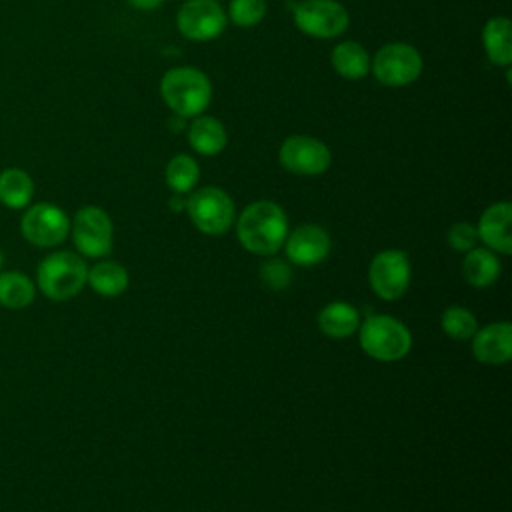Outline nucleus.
I'll return each mask as SVG.
<instances>
[{"mask_svg": "<svg viewBox=\"0 0 512 512\" xmlns=\"http://www.w3.org/2000/svg\"><path fill=\"white\" fill-rule=\"evenodd\" d=\"M236 234L248 252L270 256L284 246L288 236V220L276 202L256 200L242 210L236 224Z\"/></svg>", "mask_w": 512, "mask_h": 512, "instance_id": "f257e3e1", "label": "nucleus"}, {"mask_svg": "<svg viewBox=\"0 0 512 512\" xmlns=\"http://www.w3.org/2000/svg\"><path fill=\"white\" fill-rule=\"evenodd\" d=\"M160 96L174 116L194 118L204 114L212 100L210 78L192 66L170 68L160 80Z\"/></svg>", "mask_w": 512, "mask_h": 512, "instance_id": "f03ea898", "label": "nucleus"}, {"mask_svg": "<svg viewBox=\"0 0 512 512\" xmlns=\"http://www.w3.org/2000/svg\"><path fill=\"white\" fill-rule=\"evenodd\" d=\"M88 266L70 250H56L42 258L36 270V284L40 292L54 302L74 298L86 284Z\"/></svg>", "mask_w": 512, "mask_h": 512, "instance_id": "7ed1b4c3", "label": "nucleus"}, {"mask_svg": "<svg viewBox=\"0 0 512 512\" xmlns=\"http://www.w3.org/2000/svg\"><path fill=\"white\" fill-rule=\"evenodd\" d=\"M360 328L362 350L380 362H394L410 352L412 336L408 328L386 314L368 316Z\"/></svg>", "mask_w": 512, "mask_h": 512, "instance_id": "20e7f679", "label": "nucleus"}, {"mask_svg": "<svg viewBox=\"0 0 512 512\" xmlns=\"http://www.w3.org/2000/svg\"><path fill=\"white\" fill-rule=\"evenodd\" d=\"M424 68L422 54L408 42L384 44L374 58H370V72L374 78L390 88L414 84Z\"/></svg>", "mask_w": 512, "mask_h": 512, "instance_id": "39448f33", "label": "nucleus"}, {"mask_svg": "<svg viewBox=\"0 0 512 512\" xmlns=\"http://www.w3.org/2000/svg\"><path fill=\"white\" fill-rule=\"evenodd\" d=\"M192 220V224L210 236L224 234L236 216L234 202L228 192L218 186H204L190 194L184 208Z\"/></svg>", "mask_w": 512, "mask_h": 512, "instance_id": "423d86ee", "label": "nucleus"}, {"mask_svg": "<svg viewBox=\"0 0 512 512\" xmlns=\"http://www.w3.org/2000/svg\"><path fill=\"white\" fill-rule=\"evenodd\" d=\"M296 28L312 38L330 40L348 30V10L338 0H300L294 6Z\"/></svg>", "mask_w": 512, "mask_h": 512, "instance_id": "0eeeda50", "label": "nucleus"}, {"mask_svg": "<svg viewBox=\"0 0 512 512\" xmlns=\"http://www.w3.org/2000/svg\"><path fill=\"white\" fill-rule=\"evenodd\" d=\"M20 232L32 246L52 248L66 240L70 232V218L60 206L38 202L20 218Z\"/></svg>", "mask_w": 512, "mask_h": 512, "instance_id": "6e6552de", "label": "nucleus"}, {"mask_svg": "<svg viewBox=\"0 0 512 512\" xmlns=\"http://www.w3.org/2000/svg\"><path fill=\"white\" fill-rule=\"evenodd\" d=\"M278 160L284 170L296 176H320L330 168L332 152L320 138L294 134L282 142Z\"/></svg>", "mask_w": 512, "mask_h": 512, "instance_id": "1a4fd4ad", "label": "nucleus"}, {"mask_svg": "<svg viewBox=\"0 0 512 512\" xmlns=\"http://www.w3.org/2000/svg\"><path fill=\"white\" fill-rule=\"evenodd\" d=\"M226 24L228 16L216 0H186L176 14L178 32L192 42L218 38Z\"/></svg>", "mask_w": 512, "mask_h": 512, "instance_id": "9d476101", "label": "nucleus"}, {"mask_svg": "<svg viewBox=\"0 0 512 512\" xmlns=\"http://www.w3.org/2000/svg\"><path fill=\"white\" fill-rule=\"evenodd\" d=\"M72 240L80 254L88 258L106 256L112 248V220L98 206H84L70 222Z\"/></svg>", "mask_w": 512, "mask_h": 512, "instance_id": "9b49d317", "label": "nucleus"}, {"mask_svg": "<svg viewBox=\"0 0 512 512\" xmlns=\"http://www.w3.org/2000/svg\"><path fill=\"white\" fill-rule=\"evenodd\" d=\"M410 260L402 250L378 252L368 268V280L372 290L382 300H398L410 284Z\"/></svg>", "mask_w": 512, "mask_h": 512, "instance_id": "f8f14e48", "label": "nucleus"}, {"mask_svg": "<svg viewBox=\"0 0 512 512\" xmlns=\"http://www.w3.org/2000/svg\"><path fill=\"white\" fill-rule=\"evenodd\" d=\"M286 256L292 264L314 266L330 252V236L322 226L302 224L284 240Z\"/></svg>", "mask_w": 512, "mask_h": 512, "instance_id": "ddd939ff", "label": "nucleus"}, {"mask_svg": "<svg viewBox=\"0 0 512 512\" xmlns=\"http://www.w3.org/2000/svg\"><path fill=\"white\" fill-rule=\"evenodd\" d=\"M512 204L496 202L490 204L478 222V238L492 250L500 254L512 252Z\"/></svg>", "mask_w": 512, "mask_h": 512, "instance_id": "4468645a", "label": "nucleus"}, {"mask_svg": "<svg viewBox=\"0 0 512 512\" xmlns=\"http://www.w3.org/2000/svg\"><path fill=\"white\" fill-rule=\"evenodd\" d=\"M474 358L482 364H506L512 356V326L510 322L488 324L472 336Z\"/></svg>", "mask_w": 512, "mask_h": 512, "instance_id": "2eb2a0df", "label": "nucleus"}, {"mask_svg": "<svg viewBox=\"0 0 512 512\" xmlns=\"http://www.w3.org/2000/svg\"><path fill=\"white\" fill-rule=\"evenodd\" d=\"M188 144L202 156H216L226 148L228 134L224 124L214 116H194L186 130Z\"/></svg>", "mask_w": 512, "mask_h": 512, "instance_id": "dca6fc26", "label": "nucleus"}, {"mask_svg": "<svg viewBox=\"0 0 512 512\" xmlns=\"http://www.w3.org/2000/svg\"><path fill=\"white\" fill-rule=\"evenodd\" d=\"M482 46L488 60L508 68L512 62V22L506 16H492L482 28Z\"/></svg>", "mask_w": 512, "mask_h": 512, "instance_id": "f3484780", "label": "nucleus"}, {"mask_svg": "<svg viewBox=\"0 0 512 512\" xmlns=\"http://www.w3.org/2000/svg\"><path fill=\"white\" fill-rule=\"evenodd\" d=\"M330 64L344 80H362L370 72V54L360 42L346 40L332 48Z\"/></svg>", "mask_w": 512, "mask_h": 512, "instance_id": "a211bd4d", "label": "nucleus"}, {"mask_svg": "<svg viewBox=\"0 0 512 512\" xmlns=\"http://www.w3.org/2000/svg\"><path fill=\"white\" fill-rule=\"evenodd\" d=\"M462 274L476 288L492 286L500 276V260L490 248H472L462 262Z\"/></svg>", "mask_w": 512, "mask_h": 512, "instance_id": "6ab92c4d", "label": "nucleus"}, {"mask_svg": "<svg viewBox=\"0 0 512 512\" xmlns=\"http://www.w3.org/2000/svg\"><path fill=\"white\" fill-rule=\"evenodd\" d=\"M318 326L330 338H348L360 326L358 310L348 302H330L320 310Z\"/></svg>", "mask_w": 512, "mask_h": 512, "instance_id": "aec40b11", "label": "nucleus"}, {"mask_svg": "<svg viewBox=\"0 0 512 512\" xmlns=\"http://www.w3.org/2000/svg\"><path fill=\"white\" fill-rule=\"evenodd\" d=\"M34 196V182L22 168H6L0 172V204L10 210H22Z\"/></svg>", "mask_w": 512, "mask_h": 512, "instance_id": "412c9836", "label": "nucleus"}, {"mask_svg": "<svg viewBox=\"0 0 512 512\" xmlns=\"http://www.w3.org/2000/svg\"><path fill=\"white\" fill-rule=\"evenodd\" d=\"M86 282L100 296L114 298V296H120L128 288V272L122 264L112 262V260H104V262L94 264L88 270Z\"/></svg>", "mask_w": 512, "mask_h": 512, "instance_id": "4be33fe9", "label": "nucleus"}, {"mask_svg": "<svg viewBox=\"0 0 512 512\" xmlns=\"http://www.w3.org/2000/svg\"><path fill=\"white\" fill-rule=\"evenodd\" d=\"M36 296L34 282L16 270L0 274V304L12 310L26 308Z\"/></svg>", "mask_w": 512, "mask_h": 512, "instance_id": "5701e85b", "label": "nucleus"}, {"mask_svg": "<svg viewBox=\"0 0 512 512\" xmlns=\"http://www.w3.org/2000/svg\"><path fill=\"white\" fill-rule=\"evenodd\" d=\"M166 184L174 194L190 192L200 178L198 162L190 154H176L166 164Z\"/></svg>", "mask_w": 512, "mask_h": 512, "instance_id": "b1692460", "label": "nucleus"}, {"mask_svg": "<svg viewBox=\"0 0 512 512\" xmlns=\"http://www.w3.org/2000/svg\"><path fill=\"white\" fill-rule=\"evenodd\" d=\"M442 330L454 340H468L476 334L478 322L468 308L452 306L442 314Z\"/></svg>", "mask_w": 512, "mask_h": 512, "instance_id": "393cba45", "label": "nucleus"}, {"mask_svg": "<svg viewBox=\"0 0 512 512\" xmlns=\"http://www.w3.org/2000/svg\"><path fill=\"white\" fill-rule=\"evenodd\" d=\"M266 0H230L226 16L240 28H250L266 16Z\"/></svg>", "mask_w": 512, "mask_h": 512, "instance_id": "a878e982", "label": "nucleus"}, {"mask_svg": "<svg viewBox=\"0 0 512 512\" xmlns=\"http://www.w3.org/2000/svg\"><path fill=\"white\" fill-rule=\"evenodd\" d=\"M260 278L270 290H284L292 280V270L284 260H266L260 266Z\"/></svg>", "mask_w": 512, "mask_h": 512, "instance_id": "bb28decb", "label": "nucleus"}, {"mask_svg": "<svg viewBox=\"0 0 512 512\" xmlns=\"http://www.w3.org/2000/svg\"><path fill=\"white\" fill-rule=\"evenodd\" d=\"M478 242V232L472 224L468 222H456L448 230V244L458 250V252H468L476 246Z\"/></svg>", "mask_w": 512, "mask_h": 512, "instance_id": "cd10ccee", "label": "nucleus"}, {"mask_svg": "<svg viewBox=\"0 0 512 512\" xmlns=\"http://www.w3.org/2000/svg\"><path fill=\"white\" fill-rule=\"evenodd\" d=\"M130 6L138 8V10H154L158 8L160 4H164L166 0H126Z\"/></svg>", "mask_w": 512, "mask_h": 512, "instance_id": "c85d7f7f", "label": "nucleus"}, {"mask_svg": "<svg viewBox=\"0 0 512 512\" xmlns=\"http://www.w3.org/2000/svg\"><path fill=\"white\" fill-rule=\"evenodd\" d=\"M170 206H172V210H184V208H186V200L172 198V200H170Z\"/></svg>", "mask_w": 512, "mask_h": 512, "instance_id": "c756f323", "label": "nucleus"}, {"mask_svg": "<svg viewBox=\"0 0 512 512\" xmlns=\"http://www.w3.org/2000/svg\"><path fill=\"white\" fill-rule=\"evenodd\" d=\"M2 260H4V256H2V250H0V266H2Z\"/></svg>", "mask_w": 512, "mask_h": 512, "instance_id": "7c9ffc66", "label": "nucleus"}]
</instances>
